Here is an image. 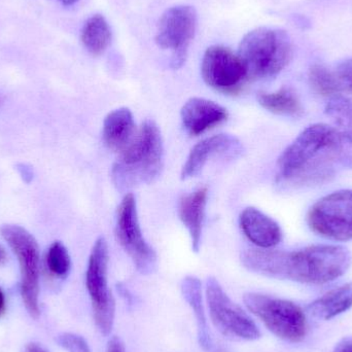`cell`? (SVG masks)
I'll return each instance as SVG.
<instances>
[{"mask_svg": "<svg viewBox=\"0 0 352 352\" xmlns=\"http://www.w3.org/2000/svg\"><path fill=\"white\" fill-rule=\"evenodd\" d=\"M243 301L275 336L292 343L301 342L305 338L307 320L297 304L256 293L245 294Z\"/></svg>", "mask_w": 352, "mask_h": 352, "instance_id": "5b68a950", "label": "cell"}, {"mask_svg": "<svg viewBox=\"0 0 352 352\" xmlns=\"http://www.w3.org/2000/svg\"><path fill=\"white\" fill-rule=\"evenodd\" d=\"M277 182L285 186H311L352 169V140L336 128L316 124L306 128L278 159Z\"/></svg>", "mask_w": 352, "mask_h": 352, "instance_id": "6da1fadb", "label": "cell"}, {"mask_svg": "<svg viewBox=\"0 0 352 352\" xmlns=\"http://www.w3.org/2000/svg\"><path fill=\"white\" fill-rule=\"evenodd\" d=\"M309 82L312 88L322 96H336L343 87L336 74H332L324 66L314 65L309 72Z\"/></svg>", "mask_w": 352, "mask_h": 352, "instance_id": "603a6c76", "label": "cell"}, {"mask_svg": "<svg viewBox=\"0 0 352 352\" xmlns=\"http://www.w3.org/2000/svg\"><path fill=\"white\" fill-rule=\"evenodd\" d=\"M6 252H4L3 248L0 246V265L3 264V263H6Z\"/></svg>", "mask_w": 352, "mask_h": 352, "instance_id": "4dcf8cb0", "label": "cell"}, {"mask_svg": "<svg viewBox=\"0 0 352 352\" xmlns=\"http://www.w3.org/2000/svg\"><path fill=\"white\" fill-rule=\"evenodd\" d=\"M109 245L104 237H99L93 245L86 273V285L92 302L95 322L99 331L109 336L115 320V300L107 280Z\"/></svg>", "mask_w": 352, "mask_h": 352, "instance_id": "52a82bcc", "label": "cell"}, {"mask_svg": "<svg viewBox=\"0 0 352 352\" xmlns=\"http://www.w3.org/2000/svg\"><path fill=\"white\" fill-rule=\"evenodd\" d=\"M336 76L342 87L352 91V59L346 60L338 66Z\"/></svg>", "mask_w": 352, "mask_h": 352, "instance_id": "484cf974", "label": "cell"}, {"mask_svg": "<svg viewBox=\"0 0 352 352\" xmlns=\"http://www.w3.org/2000/svg\"><path fill=\"white\" fill-rule=\"evenodd\" d=\"M57 341L60 346L63 347L68 352H91L87 341L82 336L76 334L65 333V334L59 335Z\"/></svg>", "mask_w": 352, "mask_h": 352, "instance_id": "d4e9b609", "label": "cell"}, {"mask_svg": "<svg viewBox=\"0 0 352 352\" xmlns=\"http://www.w3.org/2000/svg\"><path fill=\"white\" fill-rule=\"evenodd\" d=\"M6 311V298H4L3 292L0 289V316Z\"/></svg>", "mask_w": 352, "mask_h": 352, "instance_id": "83f0119b", "label": "cell"}, {"mask_svg": "<svg viewBox=\"0 0 352 352\" xmlns=\"http://www.w3.org/2000/svg\"><path fill=\"white\" fill-rule=\"evenodd\" d=\"M4 238L18 258L21 271V294L28 314L33 318L39 316V250L36 240L24 228L4 225L1 229Z\"/></svg>", "mask_w": 352, "mask_h": 352, "instance_id": "8992f818", "label": "cell"}, {"mask_svg": "<svg viewBox=\"0 0 352 352\" xmlns=\"http://www.w3.org/2000/svg\"><path fill=\"white\" fill-rule=\"evenodd\" d=\"M136 133L133 113L127 107L115 109L103 122V142L113 152H123L131 144Z\"/></svg>", "mask_w": 352, "mask_h": 352, "instance_id": "2e32d148", "label": "cell"}, {"mask_svg": "<svg viewBox=\"0 0 352 352\" xmlns=\"http://www.w3.org/2000/svg\"><path fill=\"white\" fill-rule=\"evenodd\" d=\"M241 151L242 146L239 140L229 134H219L205 138L190 151L182 166L180 178L186 180L198 175L212 157L217 155L236 156Z\"/></svg>", "mask_w": 352, "mask_h": 352, "instance_id": "4fadbf2b", "label": "cell"}, {"mask_svg": "<svg viewBox=\"0 0 352 352\" xmlns=\"http://www.w3.org/2000/svg\"><path fill=\"white\" fill-rule=\"evenodd\" d=\"M164 166V146L159 126L146 120L131 144L120 153L111 168V179L120 192L158 179Z\"/></svg>", "mask_w": 352, "mask_h": 352, "instance_id": "3957f363", "label": "cell"}, {"mask_svg": "<svg viewBox=\"0 0 352 352\" xmlns=\"http://www.w3.org/2000/svg\"><path fill=\"white\" fill-rule=\"evenodd\" d=\"M207 197V188H199L190 194L182 197L178 203V217L188 229L192 242V250L196 252L200 250Z\"/></svg>", "mask_w": 352, "mask_h": 352, "instance_id": "e0dca14e", "label": "cell"}, {"mask_svg": "<svg viewBox=\"0 0 352 352\" xmlns=\"http://www.w3.org/2000/svg\"><path fill=\"white\" fill-rule=\"evenodd\" d=\"M248 270L264 276L307 285H324L346 273L351 264L349 250L339 245H314L296 252L252 248L241 254Z\"/></svg>", "mask_w": 352, "mask_h": 352, "instance_id": "7a4b0ae2", "label": "cell"}, {"mask_svg": "<svg viewBox=\"0 0 352 352\" xmlns=\"http://www.w3.org/2000/svg\"><path fill=\"white\" fill-rule=\"evenodd\" d=\"M237 55L245 68L248 80H268L280 74L289 63L293 47L285 30L262 27L243 37Z\"/></svg>", "mask_w": 352, "mask_h": 352, "instance_id": "277c9868", "label": "cell"}, {"mask_svg": "<svg viewBox=\"0 0 352 352\" xmlns=\"http://www.w3.org/2000/svg\"><path fill=\"white\" fill-rule=\"evenodd\" d=\"M47 265L50 272L58 277H65L72 267L69 252L60 241L54 242L47 254Z\"/></svg>", "mask_w": 352, "mask_h": 352, "instance_id": "cb8c5ba5", "label": "cell"}, {"mask_svg": "<svg viewBox=\"0 0 352 352\" xmlns=\"http://www.w3.org/2000/svg\"><path fill=\"white\" fill-rule=\"evenodd\" d=\"M352 307V283L337 287L318 298L309 305L312 316L330 320Z\"/></svg>", "mask_w": 352, "mask_h": 352, "instance_id": "ac0fdd59", "label": "cell"}, {"mask_svg": "<svg viewBox=\"0 0 352 352\" xmlns=\"http://www.w3.org/2000/svg\"><path fill=\"white\" fill-rule=\"evenodd\" d=\"M206 300L211 320L221 334L237 340L254 341L260 338V330L254 320L230 299L213 277L206 281Z\"/></svg>", "mask_w": 352, "mask_h": 352, "instance_id": "30bf717a", "label": "cell"}, {"mask_svg": "<svg viewBox=\"0 0 352 352\" xmlns=\"http://www.w3.org/2000/svg\"><path fill=\"white\" fill-rule=\"evenodd\" d=\"M326 113L336 129L352 140V101L343 96H333L326 105Z\"/></svg>", "mask_w": 352, "mask_h": 352, "instance_id": "7402d4cb", "label": "cell"}, {"mask_svg": "<svg viewBox=\"0 0 352 352\" xmlns=\"http://www.w3.org/2000/svg\"><path fill=\"white\" fill-rule=\"evenodd\" d=\"M228 116L225 107L200 97L188 99L180 111L184 129L194 136L200 135L227 121Z\"/></svg>", "mask_w": 352, "mask_h": 352, "instance_id": "5bb4252c", "label": "cell"}, {"mask_svg": "<svg viewBox=\"0 0 352 352\" xmlns=\"http://www.w3.org/2000/svg\"><path fill=\"white\" fill-rule=\"evenodd\" d=\"M244 235L260 248H271L280 243L283 231L278 223L254 207H248L239 217Z\"/></svg>", "mask_w": 352, "mask_h": 352, "instance_id": "9a60e30c", "label": "cell"}, {"mask_svg": "<svg viewBox=\"0 0 352 352\" xmlns=\"http://www.w3.org/2000/svg\"><path fill=\"white\" fill-rule=\"evenodd\" d=\"M27 352H45L37 344H30L27 347Z\"/></svg>", "mask_w": 352, "mask_h": 352, "instance_id": "f546056e", "label": "cell"}, {"mask_svg": "<svg viewBox=\"0 0 352 352\" xmlns=\"http://www.w3.org/2000/svg\"><path fill=\"white\" fill-rule=\"evenodd\" d=\"M310 229L327 239H352V190L332 192L318 200L307 217Z\"/></svg>", "mask_w": 352, "mask_h": 352, "instance_id": "9c48e42d", "label": "cell"}, {"mask_svg": "<svg viewBox=\"0 0 352 352\" xmlns=\"http://www.w3.org/2000/svg\"><path fill=\"white\" fill-rule=\"evenodd\" d=\"M107 352H126L123 343L119 338H113L109 342Z\"/></svg>", "mask_w": 352, "mask_h": 352, "instance_id": "4316f807", "label": "cell"}, {"mask_svg": "<svg viewBox=\"0 0 352 352\" xmlns=\"http://www.w3.org/2000/svg\"><path fill=\"white\" fill-rule=\"evenodd\" d=\"M337 352H352V341L351 342L345 343Z\"/></svg>", "mask_w": 352, "mask_h": 352, "instance_id": "f1b7e54d", "label": "cell"}, {"mask_svg": "<svg viewBox=\"0 0 352 352\" xmlns=\"http://www.w3.org/2000/svg\"><path fill=\"white\" fill-rule=\"evenodd\" d=\"M201 74L211 88L223 93H236L248 80L239 56L228 47L213 45L203 56Z\"/></svg>", "mask_w": 352, "mask_h": 352, "instance_id": "7c38bea8", "label": "cell"}, {"mask_svg": "<svg viewBox=\"0 0 352 352\" xmlns=\"http://www.w3.org/2000/svg\"><path fill=\"white\" fill-rule=\"evenodd\" d=\"M182 292L190 309L194 311L197 327H198L199 342L204 349H209L210 339H209L206 318H205L204 307H203L202 289H201L200 280L194 276H186L182 280Z\"/></svg>", "mask_w": 352, "mask_h": 352, "instance_id": "d6986e66", "label": "cell"}, {"mask_svg": "<svg viewBox=\"0 0 352 352\" xmlns=\"http://www.w3.org/2000/svg\"><path fill=\"white\" fill-rule=\"evenodd\" d=\"M116 236L120 245L142 274H152L156 271L158 265L157 254L144 239L138 219L136 199L132 192L126 194L118 207Z\"/></svg>", "mask_w": 352, "mask_h": 352, "instance_id": "ba28073f", "label": "cell"}, {"mask_svg": "<svg viewBox=\"0 0 352 352\" xmlns=\"http://www.w3.org/2000/svg\"><path fill=\"white\" fill-rule=\"evenodd\" d=\"M58 1L61 2V3H63L64 6H72V4L76 3V2H78V0H58Z\"/></svg>", "mask_w": 352, "mask_h": 352, "instance_id": "1f68e13d", "label": "cell"}, {"mask_svg": "<svg viewBox=\"0 0 352 352\" xmlns=\"http://www.w3.org/2000/svg\"><path fill=\"white\" fill-rule=\"evenodd\" d=\"M111 39V28L104 16L94 14L85 23L82 43L92 55H101L109 47Z\"/></svg>", "mask_w": 352, "mask_h": 352, "instance_id": "44dd1931", "label": "cell"}, {"mask_svg": "<svg viewBox=\"0 0 352 352\" xmlns=\"http://www.w3.org/2000/svg\"><path fill=\"white\" fill-rule=\"evenodd\" d=\"M258 101L261 107L276 115L300 117L303 107L297 95L289 88H281L272 93H260Z\"/></svg>", "mask_w": 352, "mask_h": 352, "instance_id": "ffe728a7", "label": "cell"}, {"mask_svg": "<svg viewBox=\"0 0 352 352\" xmlns=\"http://www.w3.org/2000/svg\"><path fill=\"white\" fill-rule=\"evenodd\" d=\"M196 28L197 14L192 6H173L163 14L156 41L159 47L173 52V68H179L184 63Z\"/></svg>", "mask_w": 352, "mask_h": 352, "instance_id": "8fae6325", "label": "cell"}]
</instances>
